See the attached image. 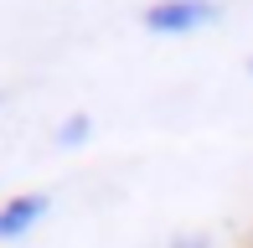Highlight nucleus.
<instances>
[{"instance_id":"4","label":"nucleus","mask_w":253,"mask_h":248,"mask_svg":"<svg viewBox=\"0 0 253 248\" xmlns=\"http://www.w3.org/2000/svg\"><path fill=\"white\" fill-rule=\"evenodd\" d=\"M248 78H253V57H248Z\"/></svg>"},{"instance_id":"1","label":"nucleus","mask_w":253,"mask_h":248,"mask_svg":"<svg viewBox=\"0 0 253 248\" xmlns=\"http://www.w3.org/2000/svg\"><path fill=\"white\" fill-rule=\"evenodd\" d=\"M222 16V5L217 0H155V5H145V31H155V37H181V31H202L212 26V21Z\"/></svg>"},{"instance_id":"3","label":"nucleus","mask_w":253,"mask_h":248,"mask_svg":"<svg viewBox=\"0 0 253 248\" xmlns=\"http://www.w3.org/2000/svg\"><path fill=\"white\" fill-rule=\"evenodd\" d=\"M88 129H93V119H88V114H73V119L62 124V134H57V145H62V150H67V145L88 140Z\"/></svg>"},{"instance_id":"2","label":"nucleus","mask_w":253,"mask_h":248,"mask_svg":"<svg viewBox=\"0 0 253 248\" xmlns=\"http://www.w3.org/2000/svg\"><path fill=\"white\" fill-rule=\"evenodd\" d=\"M47 207H52V202L42 197V191H26V197H10L5 207H0V238L10 243V238H21V233H31V228H37L42 217H47Z\"/></svg>"}]
</instances>
